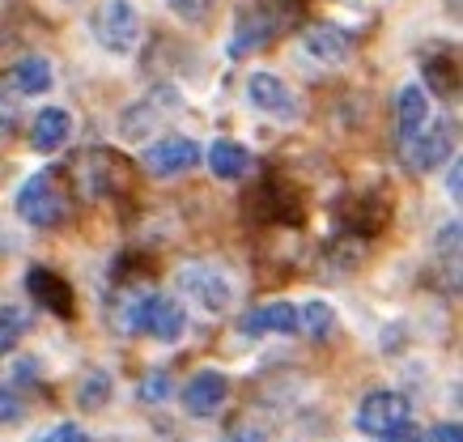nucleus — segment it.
<instances>
[{"label": "nucleus", "mask_w": 463, "mask_h": 442, "mask_svg": "<svg viewBox=\"0 0 463 442\" xmlns=\"http://www.w3.org/2000/svg\"><path fill=\"white\" fill-rule=\"evenodd\" d=\"M298 22V0H242L234 17V34L225 43V56L242 60L260 47L277 43L285 30Z\"/></svg>", "instance_id": "nucleus-1"}, {"label": "nucleus", "mask_w": 463, "mask_h": 442, "mask_svg": "<svg viewBox=\"0 0 463 442\" xmlns=\"http://www.w3.org/2000/svg\"><path fill=\"white\" fill-rule=\"evenodd\" d=\"M175 286H179V294H187V302H196L204 315H225L234 306V281L217 264H187V268H179Z\"/></svg>", "instance_id": "nucleus-2"}, {"label": "nucleus", "mask_w": 463, "mask_h": 442, "mask_svg": "<svg viewBox=\"0 0 463 442\" xmlns=\"http://www.w3.org/2000/svg\"><path fill=\"white\" fill-rule=\"evenodd\" d=\"M17 217L26 221V226H39V230H52L64 221V192H60L56 174L52 171H39L30 174L26 183L17 187Z\"/></svg>", "instance_id": "nucleus-3"}, {"label": "nucleus", "mask_w": 463, "mask_h": 442, "mask_svg": "<svg viewBox=\"0 0 463 442\" xmlns=\"http://www.w3.org/2000/svg\"><path fill=\"white\" fill-rule=\"evenodd\" d=\"M94 39H99L102 52H111V56H128L137 39H141V14H137V5L132 0H107L94 9Z\"/></svg>", "instance_id": "nucleus-4"}, {"label": "nucleus", "mask_w": 463, "mask_h": 442, "mask_svg": "<svg viewBox=\"0 0 463 442\" xmlns=\"http://www.w3.org/2000/svg\"><path fill=\"white\" fill-rule=\"evenodd\" d=\"M336 221L353 239H370L392 221V200L379 187H362V192H345L336 204Z\"/></svg>", "instance_id": "nucleus-5"}, {"label": "nucleus", "mask_w": 463, "mask_h": 442, "mask_svg": "<svg viewBox=\"0 0 463 442\" xmlns=\"http://www.w3.org/2000/svg\"><path fill=\"white\" fill-rule=\"evenodd\" d=\"M404 421H412V404L400 391H370V396H362L357 413H353V426L370 434V438H383V434H392Z\"/></svg>", "instance_id": "nucleus-6"}, {"label": "nucleus", "mask_w": 463, "mask_h": 442, "mask_svg": "<svg viewBox=\"0 0 463 442\" xmlns=\"http://www.w3.org/2000/svg\"><path fill=\"white\" fill-rule=\"evenodd\" d=\"M450 154H455V124H450V119H434V124H425V128L404 145L408 166H412L417 174H434Z\"/></svg>", "instance_id": "nucleus-7"}, {"label": "nucleus", "mask_w": 463, "mask_h": 442, "mask_svg": "<svg viewBox=\"0 0 463 442\" xmlns=\"http://www.w3.org/2000/svg\"><path fill=\"white\" fill-rule=\"evenodd\" d=\"M196 162H200V145L192 136H162V141L145 145L141 154V166L154 179H175V174L192 171Z\"/></svg>", "instance_id": "nucleus-8"}, {"label": "nucleus", "mask_w": 463, "mask_h": 442, "mask_svg": "<svg viewBox=\"0 0 463 442\" xmlns=\"http://www.w3.org/2000/svg\"><path fill=\"white\" fill-rule=\"evenodd\" d=\"M141 332H149L162 344H179L187 336V311H183V302L175 294H149Z\"/></svg>", "instance_id": "nucleus-9"}, {"label": "nucleus", "mask_w": 463, "mask_h": 442, "mask_svg": "<svg viewBox=\"0 0 463 442\" xmlns=\"http://www.w3.org/2000/svg\"><path fill=\"white\" fill-rule=\"evenodd\" d=\"M230 400V379L222 371H196L183 387V409L192 417H217Z\"/></svg>", "instance_id": "nucleus-10"}, {"label": "nucleus", "mask_w": 463, "mask_h": 442, "mask_svg": "<svg viewBox=\"0 0 463 442\" xmlns=\"http://www.w3.org/2000/svg\"><path fill=\"white\" fill-rule=\"evenodd\" d=\"M251 204L260 209L264 221H277V226H294L302 221V200L285 179H264L260 187H251Z\"/></svg>", "instance_id": "nucleus-11"}, {"label": "nucleus", "mask_w": 463, "mask_h": 442, "mask_svg": "<svg viewBox=\"0 0 463 442\" xmlns=\"http://www.w3.org/2000/svg\"><path fill=\"white\" fill-rule=\"evenodd\" d=\"M247 102H251L255 111H264V115H294L298 111L294 89L285 86L277 72H264V69L247 77Z\"/></svg>", "instance_id": "nucleus-12"}, {"label": "nucleus", "mask_w": 463, "mask_h": 442, "mask_svg": "<svg viewBox=\"0 0 463 442\" xmlns=\"http://www.w3.org/2000/svg\"><path fill=\"white\" fill-rule=\"evenodd\" d=\"M302 43H307V56H315L319 64H345L353 56L357 39H353V30L336 26V22H319V26L307 30Z\"/></svg>", "instance_id": "nucleus-13"}, {"label": "nucleus", "mask_w": 463, "mask_h": 442, "mask_svg": "<svg viewBox=\"0 0 463 442\" xmlns=\"http://www.w3.org/2000/svg\"><path fill=\"white\" fill-rule=\"evenodd\" d=\"M247 336H294L298 332V306L294 302H264L251 306L239 324Z\"/></svg>", "instance_id": "nucleus-14"}, {"label": "nucleus", "mask_w": 463, "mask_h": 442, "mask_svg": "<svg viewBox=\"0 0 463 442\" xmlns=\"http://www.w3.org/2000/svg\"><path fill=\"white\" fill-rule=\"evenodd\" d=\"M425 124H430V94H425V86H400V94H395V141H400V149Z\"/></svg>", "instance_id": "nucleus-15"}, {"label": "nucleus", "mask_w": 463, "mask_h": 442, "mask_svg": "<svg viewBox=\"0 0 463 442\" xmlns=\"http://www.w3.org/2000/svg\"><path fill=\"white\" fill-rule=\"evenodd\" d=\"M26 289L34 294V298L47 306L52 315H60V319H72V311H77V298H72V286L60 277V272L52 268H30L26 272Z\"/></svg>", "instance_id": "nucleus-16"}, {"label": "nucleus", "mask_w": 463, "mask_h": 442, "mask_svg": "<svg viewBox=\"0 0 463 442\" xmlns=\"http://www.w3.org/2000/svg\"><path fill=\"white\" fill-rule=\"evenodd\" d=\"M72 141V111L69 107H43L30 124V145L39 154H56L64 145Z\"/></svg>", "instance_id": "nucleus-17"}, {"label": "nucleus", "mask_w": 463, "mask_h": 442, "mask_svg": "<svg viewBox=\"0 0 463 442\" xmlns=\"http://www.w3.org/2000/svg\"><path fill=\"white\" fill-rule=\"evenodd\" d=\"M421 77L438 99H450V94L459 89V56H455V47L450 43L430 47L425 60H421Z\"/></svg>", "instance_id": "nucleus-18"}, {"label": "nucleus", "mask_w": 463, "mask_h": 442, "mask_svg": "<svg viewBox=\"0 0 463 442\" xmlns=\"http://www.w3.org/2000/svg\"><path fill=\"white\" fill-rule=\"evenodd\" d=\"M77 174H81V183H85V196H111L115 183H119L115 154H107V149H90V154H81Z\"/></svg>", "instance_id": "nucleus-19"}, {"label": "nucleus", "mask_w": 463, "mask_h": 442, "mask_svg": "<svg viewBox=\"0 0 463 442\" xmlns=\"http://www.w3.org/2000/svg\"><path fill=\"white\" fill-rule=\"evenodd\" d=\"M204 162H209V171L217 174V179L234 183V179H242V174L251 171V149H247V145H239V141H230V136H222V141L209 145Z\"/></svg>", "instance_id": "nucleus-20"}, {"label": "nucleus", "mask_w": 463, "mask_h": 442, "mask_svg": "<svg viewBox=\"0 0 463 442\" xmlns=\"http://www.w3.org/2000/svg\"><path fill=\"white\" fill-rule=\"evenodd\" d=\"M9 81H14V94L22 99H34V94H47L52 89V64L43 56H22L14 64V72H9Z\"/></svg>", "instance_id": "nucleus-21"}, {"label": "nucleus", "mask_w": 463, "mask_h": 442, "mask_svg": "<svg viewBox=\"0 0 463 442\" xmlns=\"http://www.w3.org/2000/svg\"><path fill=\"white\" fill-rule=\"evenodd\" d=\"M111 374L102 371V366H94V371H85L81 374V383H77V409L81 413H102L107 404H111Z\"/></svg>", "instance_id": "nucleus-22"}, {"label": "nucleus", "mask_w": 463, "mask_h": 442, "mask_svg": "<svg viewBox=\"0 0 463 442\" xmlns=\"http://www.w3.org/2000/svg\"><path fill=\"white\" fill-rule=\"evenodd\" d=\"M145 302H149V289H141V286L119 289V298H115V332H124V336L141 332Z\"/></svg>", "instance_id": "nucleus-23"}, {"label": "nucleus", "mask_w": 463, "mask_h": 442, "mask_svg": "<svg viewBox=\"0 0 463 442\" xmlns=\"http://www.w3.org/2000/svg\"><path fill=\"white\" fill-rule=\"evenodd\" d=\"M336 311L327 306V302H307V306H298V332H307L310 341H327L332 332H336Z\"/></svg>", "instance_id": "nucleus-24"}, {"label": "nucleus", "mask_w": 463, "mask_h": 442, "mask_svg": "<svg viewBox=\"0 0 463 442\" xmlns=\"http://www.w3.org/2000/svg\"><path fill=\"white\" fill-rule=\"evenodd\" d=\"M30 332V311L26 306H0V357L14 353L17 341Z\"/></svg>", "instance_id": "nucleus-25"}, {"label": "nucleus", "mask_w": 463, "mask_h": 442, "mask_svg": "<svg viewBox=\"0 0 463 442\" xmlns=\"http://www.w3.org/2000/svg\"><path fill=\"white\" fill-rule=\"evenodd\" d=\"M149 128H154V102L128 107V111L119 115V136H124V141H141Z\"/></svg>", "instance_id": "nucleus-26"}, {"label": "nucleus", "mask_w": 463, "mask_h": 442, "mask_svg": "<svg viewBox=\"0 0 463 442\" xmlns=\"http://www.w3.org/2000/svg\"><path fill=\"white\" fill-rule=\"evenodd\" d=\"M17 128H22V102H17L14 89L0 86V141L17 136Z\"/></svg>", "instance_id": "nucleus-27"}, {"label": "nucleus", "mask_w": 463, "mask_h": 442, "mask_svg": "<svg viewBox=\"0 0 463 442\" xmlns=\"http://www.w3.org/2000/svg\"><path fill=\"white\" fill-rule=\"evenodd\" d=\"M170 391H175V383H170L166 371H149V374L141 379V387H137V396H141L145 404H166Z\"/></svg>", "instance_id": "nucleus-28"}, {"label": "nucleus", "mask_w": 463, "mask_h": 442, "mask_svg": "<svg viewBox=\"0 0 463 442\" xmlns=\"http://www.w3.org/2000/svg\"><path fill=\"white\" fill-rule=\"evenodd\" d=\"M166 9L183 22H209L213 14V0H166Z\"/></svg>", "instance_id": "nucleus-29"}, {"label": "nucleus", "mask_w": 463, "mask_h": 442, "mask_svg": "<svg viewBox=\"0 0 463 442\" xmlns=\"http://www.w3.org/2000/svg\"><path fill=\"white\" fill-rule=\"evenodd\" d=\"M22 413H26L22 396H17L14 387L0 383V426H14V421H22Z\"/></svg>", "instance_id": "nucleus-30"}, {"label": "nucleus", "mask_w": 463, "mask_h": 442, "mask_svg": "<svg viewBox=\"0 0 463 442\" xmlns=\"http://www.w3.org/2000/svg\"><path fill=\"white\" fill-rule=\"evenodd\" d=\"M39 442H90V434H85L77 421H60V426H52Z\"/></svg>", "instance_id": "nucleus-31"}, {"label": "nucleus", "mask_w": 463, "mask_h": 442, "mask_svg": "<svg viewBox=\"0 0 463 442\" xmlns=\"http://www.w3.org/2000/svg\"><path fill=\"white\" fill-rule=\"evenodd\" d=\"M379 442H421V434H417V426H412V421H404V426H395L392 434H383Z\"/></svg>", "instance_id": "nucleus-32"}, {"label": "nucleus", "mask_w": 463, "mask_h": 442, "mask_svg": "<svg viewBox=\"0 0 463 442\" xmlns=\"http://www.w3.org/2000/svg\"><path fill=\"white\" fill-rule=\"evenodd\" d=\"M425 442H463V429L459 426H434L425 434Z\"/></svg>", "instance_id": "nucleus-33"}, {"label": "nucleus", "mask_w": 463, "mask_h": 442, "mask_svg": "<svg viewBox=\"0 0 463 442\" xmlns=\"http://www.w3.org/2000/svg\"><path fill=\"white\" fill-rule=\"evenodd\" d=\"M17 379H39V357H17Z\"/></svg>", "instance_id": "nucleus-34"}, {"label": "nucleus", "mask_w": 463, "mask_h": 442, "mask_svg": "<svg viewBox=\"0 0 463 442\" xmlns=\"http://www.w3.org/2000/svg\"><path fill=\"white\" fill-rule=\"evenodd\" d=\"M222 442H268V438L260 434V429H234V434H230V438H222Z\"/></svg>", "instance_id": "nucleus-35"}, {"label": "nucleus", "mask_w": 463, "mask_h": 442, "mask_svg": "<svg viewBox=\"0 0 463 442\" xmlns=\"http://www.w3.org/2000/svg\"><path fill=\"white\" fill-rule=\"evenodd\" d=\"M447 196L459 200V166H450V174H447Z\"/></svg>", "instance_id": "nucleus-36"}]
</instances>
